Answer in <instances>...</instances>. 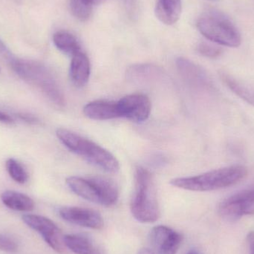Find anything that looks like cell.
<instances>
[{"mask_svg": "<svg viewBox=\"0 0 254 254\" xmlns=\"http://www.w3.org/2000/svg\"><path fill=\"white\" fill-rule=\"evenodd\" d=\"M248 176V169L243 165L229 166L211 170L198 176L177 178L170 182L173 186L186 190L207 192L229 188Z\"/></svg>", "mask_w": 254, "mask_h": 254, "instance_id": "cell-1", "label": "cell"}, {"mask_svg": "<svg viewBox=\"0 0 254 254\" xmlns=\"http://www.w3.org/2000/svg\"><path fill=\"white\" fill-rule=\"evenodd\" d=\"M135 188L130 202L134 219L141 223H154L160 217L159 204L153 176L149 170L137 167L134 174Z\"/></svg>", "mask_w": 254, "mask_h": 254, "instance_id": "cell-2", "label": "cell"}, {"mask_svg": "<svg viewBox=\"0 0 254 254\" xmlns=\"http://www.w3.org/2000/svg\"><path fill=\"white\" fill-rule=\"evenodd\" d=\"M56 134L65 147L90 164L107 173L119 172L120 164L117 158L102 146L66 128H58Z\"/></svg>", "mask_w": 254, "mask_h": 254, "instance_id": "cell-3", "label": "cell"}, {"mask_svg": "<svg viewBox=\"0 0 254 254\" xmlns=\"http://www.w3.org/2000/svg\"><path fill=\"white\" fill-rule=\"evenodd\" d=\"M10 64L18 76L37 88L55 105L63 107L65 104L64 94L55 76L46 65L37 61L13 58L10 60Z\"/></svg>", "mask_w": 254, "mask_h": 254, "instance_id": "cell-4", "label": "cell"}, {"mask_svg": "<svg viewBox=\"0 0 254 254\" xmlns=\"http://www.w3.org/2000/svg\"><path fill=\"white\" fill-rule=\"evenodd\" d=\"M66 184L76 195L105 207L114 205L119 198V186L110 178L71 176L66 179Z\"/></svg>", "mask_w": 254, "mask_h": 254, "instance_id": "cell-5", "label": "cell"}, {"mask_svg": "<svg viewBox=\"0 0 254 254\" xmlns=\"http://www.w3.org/2000/svg\"><path fill=\"white\" fill-rule=\"evenodd\" d=\"M197 28L205 38L216 44L231 48L241 45L240 31L230 18L219 10L204 11L197 21Z\"/></svg>", "mask_w": 254, "mask_h": 254, "instance_id": "cell-6", "label": "cell"}, {"mask_svg": "<svg viewBox=\"0 0 254 254\" xmlns=\"http://www.w3.org/2000/svg\"><path fill=\"white\" fill-rule=\"evenodd\" d=\"M218 211L222 219L237 222L243 216L254 214V188L244 190L225 198L219 204Z\"/></svg>", "mask_w": 254, "mask_h": 254, "instance_id": "cell-7", "label": "cell"}, {"mask_svg": "<svg viewBox=\"0 0 254 254\" xmlns=\"http://www.w3.org/2000/svg\"><path fill=\"white\" fill-rule=\"evenodd\" d=\"M22 220L30 228L40 234L46 243L58 253H65L66 246L61 229L55 222L44 216L25 215Z\"/></svg>", "mask_w": 254, "mask_h": 254, "instance_id": "cell-8", "label": "cell"}, {"mask_svg": "<svg viewBox=\"0 0 254 254\" xmlns=\"http://www.w3.org/2000/svg\"><path fill=\"white\" fill-rule=\"evenodd\" d=\"M120 118H125L133 122H145L150 115L151 101L143 94L127 95L117 102Z\"/></svg>", "mask_w": 254, "mask_h": 254, "instance_id": "cell-9", "label": "cell"}, {"mask_svg": "<svg viewBox=\"0 0 254 254\" xmlns=\"http://www.w3.org/2000/svg\"><path fill=\"white\" fill-rule=\"evenodd\" d=\"M151 246L155 254H176L182 246L183 236L164 225L154 227L150 232Z\"/></svg>", "mask_w": 254, "mask_h": 254, "instance_id": "cell-10", "label": "cell"}, {"mask_svg": "<svg viewBox=\"0 0 254 254\" xmlns=\"http://www.w3.org/2000/svg\"><path fill=\"white\" fill-rule=\"evenodd\" d=\"M59 214L66 222L83 228L100 230L104 225L101 215L96 210L90 208L64 207L60 209Z\"/></svg>", "mask_w": 254, "mask_h": 254, "instance_id": "cell-11", "label": "cell"}, {"mask_svg": "<svg viewBox=\"0 0 254 254\" xmlns=\"http://www.w3.org/2000/svg\"><path fill=\"white\" fill-rule=\"evenodd\" d=\"M176 64L179 72L190 84L203 89H211V81L201 67L183 58H179Z\"/></svg>", "mask_w": 254, "mask_h": 254, "instance_id": "cell-12", "label": "cell"}, {"mask_svg": "<svg viewBox=\"0 0 254 254\" xmlns=\"http://www.w3.org/2000/svg\"><path fill=\"white\" fill-rule=\"evenodd\" d=\"M83 113L86 117L95 121H107L120 118L117 102L112 101H92L85 106Z\"/></svg>", "mask_w": 254, "mask_h": 254, "instance_id": "cell-13", "label": "cell"}, {"mask_svg": "<svg viewBox=\"0 0 254 254\" xmlns=\"http://www.w3.org/2000/svg\"><path fill=\"white\" fill-rule=\"evenodd\" d=\"M90 72V61L83 52L72 57L69 74L73 84L79 88L84 86L89 81Z\"/></svg>", "mask_w": 254, "mask_h": 254, "instance_id": "cell-14", "label": "cell"}, {"mask_svg": "<svg viewBox=\"0 0 254 254\" xmlns=\"http://www.w3.org/2000/svg\"><path fill=\"white\" fill-rule=\"evenodd\" d=\"M157 18L167 25H173L179 20L182 13L181 0H158L155 5Z\"/></svg>", "mask_w": 254, "mask_h": 254, "instance_id": "cell-15", "label": "cell"}, {"mask_svg": "<svg viewBox=\"0 0 254 254\" xmlns=\"http://www.w3.org/2000/svg\"><path fill=\"white\" fill-rule=\"evenodd\" d=\"M66 248L75 254H102L99 248L89 237L82 234L65 236Z\"/></svg>", "mask_w": 254, "mask_h": 254, "instance_id": "cell-16", "label": "cell"}, {"mask_svg": "<svg viewBox=\"0 0 254 254\" xmlns=\"http://www.w3.org/2000/svg\"><path fill=\"white\" fill-rule=\"evenodd\" d=\"M221 78L236 95L254 107V86L241 81L226 72L221 73Z\"/></svg>", "mask_w": 254, "mask_h": 254, "instance_id": "cell-17", "label": "cell"}, {"mask_svg": "<svg viewBox=\"0 0 254 254\" xmlns=\"http://www.w3.org/2000/svg\"><path fill=\"white\" fill-rule=\"evenodd\" d=\"M1 200L6 207L16 211H31L34 208L32 198L16 191H4L1 193Z\"/></svg>", "mask_w": 254, "mask_h": 254, "instance_id": "cell-18", "label": "cell"}, {"mask_svg": "<svg viewBox=\"0 0 254 254\" xmlns=\"http://www.w3.org/2000/svg\"><path fill=\"white\" fill-rule=\"evenodd\" d=\"M53 43L57 49L71 58L82 52L78 40L68 31H59L55 33Z\"/></svg>", "mask_w": 254, "mask_h": 254, "instance_id": "cell-19", "label": "cell"}, {"mask_svg": "<svg viewBox=\"0 0 254 254\" xmlns=\"http://www.w3.org/2000/svg\"><path fill=\"white\" fill-rule=\"evenodd\" d=\"M104 0H71V13L80 21H86L93 11L94 7Z\"/></svg>", "mask_w": 254, "mask_h": 254, "instance_id": "cell-20", "label": "cell"}, {"mask_svg": "<svg viewBox=\"0 0 254 254\" xmlns=\"http://www.w3.org/2000/svg\"><path fill=\"white\" fill-rule=\"evenodd\" d=\"M6 169L12 179L19 184L28 182V174L23 166L14 158H9L6 161Z\"/></svg>", "mask_w": 254, "mask_h": 254, "instance_id": "cell-21", "label": "cell"}, {"mask_svg": "<svg viewBox=\"0 0 254 254\" xmlns=\"http://www.w3.org/2000/svg\"><path fill=\"white\" fill-rule=\"evenodd\" d=\"M198 52L203 56L209 58H217L222 54V49L210 43L201 42L198 44Z\"/></svg>", "mask_w": 254, "mask_h": 254, "instance_id": "cell-22", "label": "cell"}, {"mask_svg": "<svg viewBox=\"0 0 254 254\" xmlns=\"http://www.w3.org/2000/svg\"><path fill=\"white\" fill-rule=\"evenodd\" d=\"M18 244L11 237L0 234V251L5 252H16Z\"/></svg>", "mask_w": 254, "mask_h": 254, "instance_id": "cell-23", "label": "cell"}, {"mask_svg": "<svg viewBox=\"0 0 254 254\" xmlns=\"http://www.w3.org/2000/svg\"><path fill=\"white\" fill-rule=\"evenodd\" d=\"M17 117L19 118L20 120L23 121V122H26V123L30 124V125H36V124L39 122L38 119H37L36 116L28 114V113H18Z\"/></svg>", "mask_w": 254, "mask_h": 254, "instance_id": "cell-24", "label": "cell"}, {"mask_svg": "<svg viewBox=\"0 0 254 254\" xmlns=\"http://www.w3.org/2000/svg\"><path fill=\"white\" fill-rule=\"evenodd\" d=\"M0 122L5 125H13L14 124V119L4 112L0 111Z\"/></svg>", "mask_w": 254, "mask_h": 254, "instance_id": "cell-25", "label": "cell"}, {"mask_svg": "<svg viewBox=\"0 0 254 254\" xmlns=\"http://www.w3.org/2000/svg\"><path fill=\"white\" fill-rule=\"evenodd\" d=\"M0 53L4 55L6 58H8L9 60L12 58L10 51L8 50L7 46H5V44L1 40H0Z\"/></svg>", "mask_w": 254, "mask_h": 254, "instance_id": "cell-26", "label": "cell"}, {"mask_svg": "<svg viewBox=\"0 0 254 254\" xmlns=\"http://www.w3.org/2000/svg\"><path fill=\"white\" fill-rule=\"evenodd\" d=\"M251 254H254V232H251L248 237Z\"/></svg>", "mask_w": 254, "mask_h": 254, "instance_id": "cell-27", "label": "cell"}, {"mask_svg": "<svg viewBox=\"0 0 254 254\" xmlns=\"http://www.w3.org/2000/svg\"><path fill=\"white\" fill-rule=\"evenodd\" d=\"M137 254H155L152 250H149L148 249H142L139 251Z\"/></svg>", "mask_w": 254, "mask_h": 254, "instance_id": "cell-28", "label": "cell"}, {"mask_svg": "<svg viewBox=\"0 0 254 254\" xmlns=\"http://www.w3.org/2000/svg\"><path fill=\"white\" fill-rule=\"evenodd\" d=\"M187 254H201L199 253V252H198V251L196 250H191L189 252H188Z\"/></svg>", "mask_w": 254, "mask_h": 254, "instance_id": "cell-29", "label": "cell"}, {"mask_svg": "<svg viewBox=\"0 0 254 254\" xmlns=\"http://www.w3.org/2000/svg\"><path fill=\"white\" fill-rule=\"evenodd\" d=\"M209 1H218V0H209Z\"/></svg>", "mask_w": 254, "mask_h": 254, "instance_id": "cell-30", "label": "cell"}]
</instances>
